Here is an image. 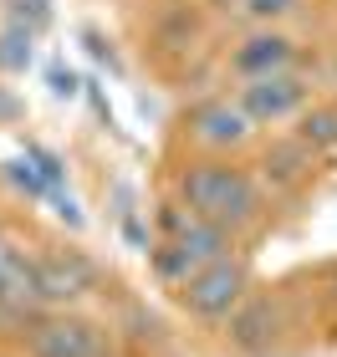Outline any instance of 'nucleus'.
I'll use <instances>...</instances> for the list:
<instances>
[{"label": "nucleus", "instance_id": "1", "mask_svg": "<svg viewBox=\"0 0 337 357\" xmlns=\"http://www.w3.org/2000/svg\"><path fill=\"white\" fill-rule=\"evenodd\" d=\"M179 189H184L189 215L210 220L215 230H225V235L246 230V225L255 220V209H261V194H255L250 174H240L230 164H200V169H189Z\"/></svg>", "mask_w": 337, "mask_h": 357}, {"label": "nucleus", "instance_id": "2", "mask_svg": "<svg viewBox=\"0 0 337 357\" xmlns=\"http://www.w3.org/2000/svg\"><path fill=\"white\" fill-rule=\"evenodd\" d=\"M230 255V240H225V230H215L210 220L200 215H184V209H164V245H158L153 266L164 281L184 286L189 275L210 271L215 261H225Z\"/></svg>", "mask_w": 337, "mask_h": 357}, {"label": "nucleus", "instance_id": "3", "mask_svg": "<svg viewBox=\"0 0 337 357\" xmlns=\"http://www.w3.org/2000/svg\"><path fill=\"white\" fill-rule=\"evenodd\" d=\"M26 352L31 357H112L107 352V332L98 327V321L72 317V312H41V317H31Z\"/></svg>", "mask_w": 337, "mask_h": 357}, {"label": "nucleus", "instance_id": "4", "mask_svg": "<svg viewBox=\"0 0 337 357\" xmlns=\"http://www.w3.org/2000/svg\"><path fill=\"white\" fill-rule=\"evenodd\" d=\"M246 286H250L246 261L225 255V261H215L210 271L189 275V281L179 286V301H184V312H195V317H204V321H220V317H235V312H240Z\"/></svg>", "mask_w": 337, "mask_h": 357}, {"label": "nucleus", "instance_id": "5", "mask_svg": "<svg viewBox=\"0 0 337 357\" xmlns=\"http://www.w3.org/2000/svg\"><path fill=\"white\" fill-rule=\"evenodd\" d=\"M36 271H41V301H46V312H61V306L82 301L87 291L98 286V266H92L87 255H77V250L41 255Z\"/></svg>", "mask_w": 337, "mask_h": 357}, {"label": "nucleus", "instance_id": "6", "mask_svg": "<svg viewBox=\"0 0 337 357\" xmlns=\"http://www.w3.org/2000/svg\"><path fill=\"white\" fill-rule=\"evenodd\" d=\"M301 97H307V87L297 82V77H255V82L240 92V107H246V118H261V123H276L286 118V112H297L301 107Z\"/></svg>", "mask_w": 337, "mask_h": 357}, {"label": "nucleus", "instance_id": "7", "mask_svg": "<svg viewBox=\"0 0 337 357\" xmlns=\"http://www.w3.org/2000/svg\"><path fill=\"white\" fill-rule=\"evenodd\" d=\"M276 332H281V312H276L271 296L240 301V312L230 317V337H235V347H246V352H266L276 342Z\"/></svg>", "mask_w": 337, "mask_h": 357}, {"label": "nucleus", "instance_id": "8", "mask_svg": "<svg viewBox=\"0 0 337 357\" xmlns=\"http://www.w3.org/2000/svg\"><path fill=\"white\" fill-rule=\"evenodd\" d=\"M195 133L210 143V149H230V143H240L250 133V118L246 107H230V102H204L195 112Z\"/></svg>", "mask_w": 337, "mask_h": 357}, {"label": "nucleus", "instance_id": "9", "mask_svg": "<svg viewBox=\"0 0 337 357\" xmlns=\"http://www.w3.org/2000/svg\"><path fill=\"white\" fill-rule=\"evenodd\" d=\"M286 61H292V46H286L281 36H255V41H246L235 52V67L246 72L250 82H255V77H276Z\"/></svg>", "mask_w": 337, "mask_h": 357}, {"label": "nucleus", "instance_id": "10", "mask_svg": "<svg viewBox=\"0 0 337 357\" xmlns=\"http://www.w3.org/2000/svg\"><path fill=\"white\" fill-rule=\"evenodd\" d=\"M301 143H312V149H327V143H337V107L307 112V123H301Z\"/></svg>", "mask_w": 337, "mask_h": 357}, {"label": "nucleus", "instance_id": "11", "mask_svg": "<svg viewBox=\"0 0 337 357\" xmlns=\"http://www.w3.org/2000/svg\"><path fill=\"white\" fill-rule=\"evenodd\" d=\"M31 61V31H6L0 36V67H26Z\"/></svg>", "mask_w": 337, "mask_h": 357}, {"label": "nucleus", "instance_id": "12", "mask_svg": "<svg viewBox=\"0 0 337 357\" xmlns=\"http://www.w3.org/2000/svg\"><path fill=\"white\" fill-rule=\"evenodd\" d=\"M240 6H246L250 15H281V10H292L297 0H240Z\"/></svg>", "mask_w": 337, "mask_h": 357}, {"label": "nucleus", "instance_id": "13", "mask_svg": "<svg viewBox=\"0 0 337 357\" xmlns=\"http://www.w3.org/2000/svg\"><path fill=\"white\" fill-rule=\"evenodd\" d=\"M0 118H15V102H10V97H0Z\"/></svg>", "mask_w": 337, "mask_h": 357}, {"label": "nucleus", "instance_id": "14", "mask_svg": "<svg viewBox=\"0 0 337 357\" xmlns=\"http://www.w3.org/2000/svg\"><path fill=\"white\" fill-rule=\"evenodd\" d=\"M6 321H10V317H6V312H0V327H6Z\"/></svg>", "mask_w": 337, "mask_h": 357}]
</instances>
